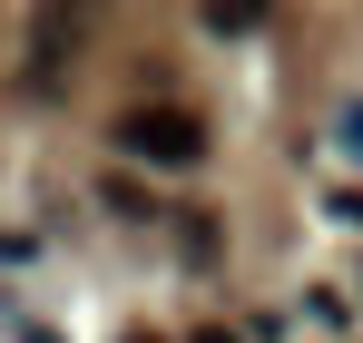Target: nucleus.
Listing matches in <instances>:
<instances>
[{
  "label": "nucleus",
  "instance_id": "obj_1",
  "mask_svg": "<svg viewBox=\"0 0 363 343\" xmlns=\"http://www.w3.org/2000/svg\"><path fill=\"white\" fill-rule=\"evenodd\" d=\"M108 137H118V157H138V167H196V157H206L196 108H128Z\"/></svg>",
  "mask_w": 363,
  "mask_h": 343
},
{
  "label": "nucleus",
  "instance_id": "obj_2",
  "mask_svg": "<svg viewBox=\"0 0 363 343\" xmlns=\"http://www.w3.org/2000/svg\"><path fill=\"white\" fill-rule=\"evenodd\" d=\"M334 137H344V147H354V157H363V99H354V108H344V118H334Z\"/></svg>",
  "mask_w": 363,
  "mask_h": 343
},
{
  "label": "nucleus",
  "instance_id": "obj_3",
  "mask_svg": "<svg viewBox=\"0 0 363 343\" xmlns=\"http://www.w3.org/2000/svg\"><path fill=\"white\" fill-rule=\"evenodd\" d=\"M196 343H236V334H196Z\"/></svg>",
  "mask_w": 363,
  "mask_h": 343
}]
</instances>
